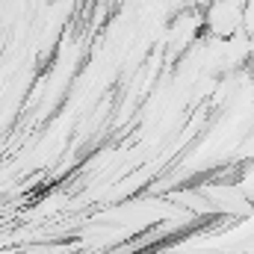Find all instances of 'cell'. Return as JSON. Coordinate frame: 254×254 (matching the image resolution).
Masks as SVG:
<instances>
[{"label": "cell", "instance_id": "1", "mask_svg": "<svg viewBox=\"0 0 254 254\" xmlns=\"http://www.w3.org/2000/svg\"><path fill=\"white\" fill-rule=\"evenodd\" d=\"M243 15H246V0H210L207 15L201 18L213 36H237L243 33Z\"/></svg>", "mask_w": 254, "mask_h": 254}]
</instances>
